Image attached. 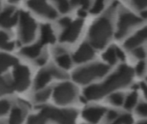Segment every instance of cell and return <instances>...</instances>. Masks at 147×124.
I'll return each mask as SVG.
<instances>
[{"instance_id":"18","label":"cell","mask_w":147,"mask_h":124,"mask_svg":"<svg viewBox=\"0 0 147 124\" xmlns=\"http://www.w3.org/2000/svg\"><path fill=\"white\" fill-rule=\"evenodd\" d=\"M18 62L17 59L5 54H1V71L4 72L8 67L16 65Z\"/></svg>"},{"instance_id":"20","label":"cell","mask_w":147,"mask_h":124,"mask_svg":"<svg viewBox=\"0 0 147 124\" xmlns=\"http://www.w3.org/2000/svg\"><path fill=\"white\" fill-rule=\"evenodd\" d=\"M0 89H1V94H5V93H10L15 88L13 83L9 79H5L3 77L1 79Z\"/></svg>"},{"instance_id":"35","label":"cell","mask_w":147,"mask_h":124,"mask_svg":"<svg viewBox=\"0 0 147 124\" xmlns=\"http://www.w3.org/2000/svg\"><path fill=\"white\" fill-rule=\"evenodd\" d=\"M145 68H146V64H145V62L140 61V62L136 66V73H137L139 75H141V74L144 73Z\"/></svg>"},{"instance_id":"6","label":"cell","mask_w":147,"mask_h":124,"mask_svg":"<svg viewBox=\"0 0 147 124\" xmlns=\"http://www.w3.org/2000/svg\"><path fill=\"white\" fill-rule=\"evenodd\" d=\"M36 23L34 19L26 12L20 15V35L24 43L31 41L34 37Z\"/></svg>"},{"instance_id":"21","label":"cell","mask_w":147,"mask_h":124,"mask_svg":"<svg viewBox=\"0 0 147 124\" xmlns=\"http://www.w3.org/2000/svg\"><path fill=\"white\" fill-rule=\"evenodd\" d=\"M116 50H115V47H109L103 54H102V58L108 61L110 65H114L116 61Z\"/></svg>"},{"instance_id":"27","label":"cell","mask_w":147,"mask_h":124,"mask_svg":"<svg viewBox=\"0 0 147 124\" xmlns=\"http://www.w3.org/2000/svg\"><path fill=\"white\" fill-rule=\"evenodd\" d=\"M123 99H124V98H123L122 94H121V93H115V94H113L110 96V101L114 104L118 105V106H120L123 104Z\"/></svg>"},{"instance_id":"17","label":"cell","mask_w":147,"mask_h":124,"mask_svg":"<svg viewBox=\"0 0 147 124\" xmlns=\"http://www.w3.org/2000/svg\"><path fill=\"white\" fill-rule=\"evenodd\" d=\"M41 44H35L30 47H26L22 49V54H24L25 56L28 58H35L37 57L40 53V48H41Z\"/></svg>"},{"instance_id":"44","label":"cell","mask_w":147,"mask_h":124,"mask_svg":"<svg viewBox=\"0 0 147 124\" xmlns=\"http://www.w3.org/2000/svg\"><path fill=\"white\" fill-rule=\"evenodd\" d=\"M37 63H38V65H43L45 63V59H40V60H37Z\"/></svg>"},{"instance_id":"30","label":"cell","mask_w":147,"mask_h":124,"mask_svg":"<svg viewBox=\"0 0 147 124\" xmlns=\"http://www.w3.org/2000/svg\"><path fill=\"white\" fill-rule=\"evenodd\" d=\"M73 5H81L84 9H87L90 4V0H70Z\"/></svg>"},{"instance_id":"42","label":"cell","mask_w":147,"mask_h":124,"mask_svg":"<svg viewBox=\"0 0 147 124\" xmlns=\"http://www.w3.org/2000/svg\"><path fill=\"white\" fill-rule=\"evenodd\" d=\"M141 88H142V90L144 91L145 94L146 95L147 97V85L145 83H141Z\"/></svg>"},{"instance_id":"36","label":"cell","mask_w":147,"mask_h":124,"mask_svg":"<svg viewBox=\"0 0 147 124\" xmlns=\"http://www.w3.org/2000/svg\"><path fill=\"white\" fill-rule=\"evenodd\" d=\"M121 118H122V121H123L124 124H133L134 121H133L131 115H128V114L123 115V116H121Z\"/></svg>"},{"instance_id":"2","label":"cell","mask_w":147,"mask_h":124,"mask_svg":"<svg viewBox=\"0 0 147 124\" xmlns=\"http://www.w3.org/2000/svg\"><path fill=\"white\" fill-rule=\"evenodd\" d=\"M112 35V25L106 17H102L96 21L91 26L89 37L93 47L101 49L105 47Z\"/></svg>"},{"instance_id":"9","label":"cell","mask_w":147,"mask_h":124,"mask_svg":"<svg viewBox=\"0 0 147 124\" xmlns=\"http://www.w3.org/2000/svg\"><path fill=\"white\" fill-rule=\"evenodd\" d=\"M28 5L34 11L45 17L53 19L57 16L55 9L48 5L46 0H29L28 2Z\"/></svg>"},{"instance_id":"25","label":"cell","mask_w":147,"mask_h":124,"mask_svg":"<svg viewBox=\"0 0 147 124\" xmlns=\"http://www.w3.org/2000/svg\"><path fill=\"white\" fill-rule=\"evenodd\" d=\"M50 93H51V90L50 89H47V90L41 91H40L39 93H37L35 95V99L38 102H44V101H46L49 98Z\"/></svg>"},{"instance_id":"38","label":"cell","mask_w":147,"mask_h":124,"mask_svg":"<svg viewBox=\"0 0 147 124\" xmlns=\"http://www.w3.org/2000/svg\"><path fill=\"white\" fill-rule=\"evenodd\" d=\"M71 22V20H70L69 18H67V17H65V18H62L61 20H59V24L62 25V26L65 27V28L67 27Z\"/></svg>"},{"instance_id":"41","label":"cell","mask_w":147,"mask_h":124,"mask_svg":"<svg viewBox=\"0 0 147 124\" xmlns=\"http://www.w3.org/2000/svg\"><path fill=\"white\" fill-rule=\"evenodd\" d=\"M1 47L3 49H5V50H11L14 47V43L13 42H7L5 45L2 46Z\"/></svg>"},{"instance_id":"47","label":"cell","mask_w":147,"mask_h":124,"mask_svg":"<svg viewBox=\"0 0 147 124\" xmlns=\"http://www.w3.org/2000/svg\"><path fill=\"white\" fill-rule=\"evenodd\" d=\"M139 124H147V121L146 122H142V123H140Z\"/></svg>"},{"instance_id":"46","label":"cell","mask_w":147,"mask_h":124,"mask_svg":"<svg viewBox=\"0 0 147 124\" xmlns=\"http://www.w3.org/2000/svg\"><path fill=\"white\" fill-rule=\"evenodd\" d=\"M141 15H142V16H143L144 18H147V10H145V11H143Z\"/></svg>"},{"instance_id":"15","label":"cell","mask_w":147,"mask_h":124,"mask_svg":"<svg viewBox=\"0 0 147 124\" xmlns=\"http://www.w3.org/2000/svg\"><path fill=\"white\" fill-rule=\"evenodd\" d=\"M55 41V37L52 28L49 24H45L41 27V35H40V44L44 45L47 43H53Z\"/></svg>"},{"instance_id":"7","label":"cell","mask_w":147,"mask_h":124,"mask_svg":"<svg viewBox=\"0 0 147 124\" xmlns=\"http://www.w3.org/2000/svg\"><path fill=\"white\" fill-rule=\"evenodd\" d=\"M30 73L27 66H17L14 70V88L18 91H25L29 85Z\"/></svg>"},{"instance_id":"14","label":"cell","mask_w":147,"mask_h":124,"mask_svg":"<svg viewBox=\"0 0 147 124\" xmlns=\"http://www.w3.org/2000/svg\"><path fill=\"white\" fill-rule=\"evenodd\" d=\"M146 39H147V28H145L139 31L135 35L129 38L125 42V47L127 49H133L138 47L140 43H142Z\"/></svg>"},{"instance_id":"40","label":"cell","mask_w":147,"mask_h":124,"mask_svg":"<svg viewBox=\"0 0 147 124\" xmlns=\"http://www.w3.org/2000/svg\"><path fill=\"white\" fill-rule=\"evenodd\" d=\"M117 117H118V114L114 110H110L108 114V119L109 120H113V119L116 118Z\"/></svg>"},{"instance_id":"33","label":"cell","mask_w":147,"mask_h":124,"mask_svg":"<svg viewBox=\"0 0 147 124\" xmlns=\"http://www.w3.org/2000/svg\"><path fill=\"white\" fill-rule=\"evenodd\" d=\"M134 54L137 58H140V59H143L146 57V52L142 47H137L134 51Z\"/></svg>"},{"instance_id":"34","label":"cell","mask_w":147,"mask_h":124,"mask_svg":"<svg viewBox=\"0 0 147 124\" xmlns=\"http://www.w3.org/2000/svg\"><path fill=\"white\" fill-rule=\"evenodd\" d=\"M137 111L139 114L147 117V104H141L138 106Z\"/></svg>"},{"instance_id":"23","label":"cell","mask_w":147,"mask_h":124,"mask_svg":"<svg viewBox=\"0 0 147 124\" xmlns=\"http://www.w3.org/2000/svg\"><path fill=\"white\" fill-rule=\"evenodd\" d=\"M47 117L42 114L40 113L36 116H31L28 117V124H45Z\"/></svg>"},{"instance_id":"28","label":"cell","mask_w":147,"mask_h":124,"mask_svg":"<svg viewBox=\"0 0 147 124\" xmlns=\"http://www.w3.org/2000/svg\"><path fill=\"white\" fill-rule=\"evenodd\" d=\"M103 3H104V0H96L95 4L92 7L90 12L92 14H97V13H99L102 9V8H103Z\"/></svg>"},{"instance_id":"19","label":"cell","mask_w":147,"mask_h":124,"mask_svg":"<svg viewBox=\"0 0 147 124\" xmlns=\"http://www.w3.org/2000/svg\"><path fill=\"white\" fill-rule=\"evenodd\" d=\"M23 112L20 108H14L11 111L10 117H9V124H21L23 121Z\"/></svg>"},{"instance_id":"4","label":"cell","mask_w":147,"mask_h":124,"mask_svg":"<svg viewBox=\"0 0 147 124\" xmlns=\"http://www.w3.org/2000/svg\"><path fill=\"white\" fill-rule=\"evenodd\" d=\"M47 119H52L59 124H74L77 111L74 110H59L52 107H43L41 112Z\"/></svg>"},{"instance_id":"8","label":"cell","mask_w":147,"mask_h":124,"mask_svg":"<svg viewBox=\"0 0 147 124\" xmlns=\"http://www.w3.org/2000/svg\"><path fill=\"white\" fill-rule=\"evenodd\" d=\"M140 22H141V19L140 17L134 16L132 13H123L121 16L118 22V29L115 37L117 39L122 38L131 27L139 24Z\"/></svg>"},{"instance_id":"16","label":"cell","mask_w":147,"mask_h":124,"mask_svg":"<svg viewBox=\"0 0 147 124\" xmlns=\"http://www.w3.org/2000/svg\"><path fill=\"white\" fill-rule=\"evenodd\" d=\"M51 77H52V74L48 69L40 72L35 79V89L39 90V89L43 88L50 81Z\"/></svg>"},{"instance_id":"10","label":"cell","mask_w":147,"mask_h":124,"mask_svg":"<svg viewBox=\"0 0 147 124\" xmlns=\"http://www.w3.org/2000/svg\"><path fill=\"white\" fill-rule=\"evenodd\" d=\"M83 26V20L78 19L71 22L60 36L61 42H73L78 37Z\"/></svg>"},{"instance_id":"32","label":"cell","mask_w":147,"mask_h":124,"mask_svg":"<svg viewBox=\"0 0 147 124\" xmlns=\"http://www.w3.org/2000/svg\"><path fill=\"white\" fill-rule=\"evenodd\" d=\"M133 3L139 9H142L147 7V0H133Z\"/></svg>"},{"instance_id":"48","label":"cell","mask_w":147,"mask_h":124,"mask_svg":"<svg viewBox=\"0 0 147 124\" xmlns=\"http://www.w3.org/2000/svg\"><path fill=\"white\" fill-rule=\"evenodd\" d=\"M10 2H17L18 0H9Z\"/></svg>"},{"instance_id":"39","label":"cell","mask_w":147,"mask_h":124,"mask_svg":"<svg viewBox=\"0 0 147 124\" xmlns=\"http://www.w3.org/2000/svg\"><path fill=\"white\" fill-rule=\"evenodd\" d=\"M115 50H116V55L119 59H121V60H125V54L119 48V47H115Z\"/></svg>"},{"instance_id":"43","label":"cell","mask_w":147,"mask_h":124,"mask_svg":"<svg viewBox=\"0 0 147 124\" xmlns=\"http://www.w3.org/2000/svg\"><path fill=\"white\" fill-rule=\"evenodd\" d=\"M113 124H124L123 123V121H122L121 117H119V118L117 119V121H115V122Z\"/></svg>"},{"instance_id":"29","label":"cell","mask_w":147,"mask_h":124,"mask_svg":"<svg viewBox=\"0 0 147 124\" xmlns=\"http://www.w3.org/2000/svg\"><path fill=\"white\" fill-rule=\"evenodd\" d=\"M54 1L57 2L59 9L61 12L65 13L69 10L70 7H69V3H68L67 0H54Z\"/></svg>"},{"instance_id":"26","label":"cell","mask_w":147,"mask_h":124,"mask_svg":"<svg viewBox=\"0 0 147 124\" xmlns=\"http://www.w3.org/2000/svg\"><path fill=\"white\" fill-rule=\"evenodd\" d=\"M48 70H49V72L51 73L52 76H54V77L57 78V79H66V78H67V75H66L65 73H63L62 71L57 69L56 67H53V66H52V67L48 68Z\"/></svg>"},{"instance_id":"37","label":"cell","mask_w":147,"mask_h":124,"mask_svg":"<svg viewBox=\"0 0 147 124\" xmlns=\"http://www.w3.org/2000/svg\"><path fill=\"white\" fill-rule=\"evenodd\" d=\"M0 41H1V47L2 46H3V45H5L7 42H9L8 41H9V37H8V35L5 34V33H3V32H1V35H0Z\"/></svg>"},{"instance_id":"13","label":"cell","mask_w":147,"mask_h":124,"mask_svg":"<svg viewBox=\"0 0 147 124\" xmlns=\"http://www.w3.org/2000/svg\"><path fill=\"white\" fill-rule=\"evenodd\" d=\"M105 110H106V109L100 108V107L88 108L83 111V117L87 121H89L92 123H96L101 119V117L104 114Z\"/></svg>"},{"instance_id":"24","label":"cell","mask_w":147,"mask_h":124,"mask_svg":"<svg viewBox=\"0 0 147 124\" xmlns=\"http://www.w3.org/2000/svg\"><path fill=\"white\" fill-rule=\"evenodd\" d=\"M137 98H138V95L136 92H133L131 93L127 100H126V103H125V108L127 110H131L132 108H134V106L136 104V102H137Z\"/></svg>"},{"instance_id":"11","label":"cell","mask_w":147,"mask_h":124,"mask_svg":"<svg viewBox=\"0 0 147 124\" xmlns=\"http://www.w3.org/2000/svg\"><path fill=\"white\" fill-rule=\"evenodd\" d=\"M94 50L88 43L81 45L79 49L74 54L73 59L77 63H82L91 60L94 57Z\"/></svg>"},{"instance_id":"5","label":"cell","mask_w":147,"mask_h":124,"mask_svg":"<svg viewBox=\"0 0 147 124\" xmlns=\"http://www.w3.org/2000/svg\"><path fill=\"white\" fill-rule=\"evenodd\" d=\"M77 95L76 87L71 83H63L54 89L53 98L58 104L71 103Z\"/></svg>"},{"instance_id":"45","label":"cell","mask_w":147,"mask_h":124,"mask_svg":"<svg viewBox=\"0 0 147 124\" xmlns=\"http://www.w3.org/2000/svg\"><path fill=\"white\" fill-rule=\"evenodd\" d=\"M78 14H79V16H85V12H84V10H83V9L79 10V11H78Z\"/></svg>"},{"instance_id":"12","label":"cell","mask_w":147,"mask_h":124,"mask_svg":"<svg viewBox=\"0 0 147 124\" xmlns=\"http://www.w3.org/2000/svg\"><path fill=\"white\" fill-rule=\"evenodd\" d=\"M18 13L15 12V9L8 7L1 14V25L4 28H11L17 22Z\"/></svg>"},{"instance_id":"3","label":"cell","mask_w":147,"mask_h":124,"mask_svg":"<svg viewBox=\"0 0 147 124\" xmlns=\"http://www.w3.org/2000/svg\"><path fill=\"white\" fill-rule=\"evenodd\" d=\"M109 67L103 64H94L82 67L72 74L73 80L79 84H87L91 80L101 78L109 72Z\"/></svg>"},{"instance_id":"1","label":"cell","mask_w":147,"mask_h":124,"mask_svg":"<svg viewBox=\"0 0 147 124\" xmlns=\"http://www.w3.org/2000/svg\"><path fill=\"white\" fill-rule=\"evenodd\" d=\"M134 76V70L127 66L122 65L118 71L112 74L103 84L90 85L84 90V96L88 99H99L110 91L127 85Z\"/></svg>"},{"instance_id":"31","label":"cell","mask_w":147,"mask_h":124,"mask_svg":"<svg viewBox=\"0 0 147 124\" xmlns=\"http://www.w3.org/2000/svg\"><path fill=\"white\" fill-rule=\"evenodd\" d=\"M9 109V103L6 100H2L0 104V110H1V115H4L7 113V111Z\"/></svg>"},{"instance_id":"22","label":"cell","mask_w":147,"mask_h":124,"mask_svg":"<svg viewBox=\"0 0 147 124\" xmlns=\"http://www.w3.org/2000/svg\"><path fill=\"white\" fill-rule=\"evenodd\" d=\"M57 62H58V64H59L61 67H63V68H65V69L70 68V67H71V65L70 57H69L67 54H60L59 56L57 57Z\"/></svg>"}]
</instances>
